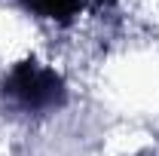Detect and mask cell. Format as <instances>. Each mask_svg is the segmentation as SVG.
<instances>
[{"mask_svg":"<svg viewBox=\"0 0 159 156\" xmlns=\"http://www.w3.org/2000/svg\"><path fill=\"white\" fill-rule=\"evenodd\" d=\"M6 92L16 95L25 107H52V104H58L61 95H64L61 80L55 77L52 71L34 64V61L19 64V67L9 74V80H6Z\"/></svg>","mask_w":159,"mask_h":156,"instance_id":"cell-1","label":"cell"},{"mask_svg":"<svg viewBox=\"0 0 159 156\" xmlns=\"http://www.w3.org/2000/svg\"><path fill=\"white\" fill-rule=\"evenodd\" d=\"M37 12L49 16V19H70L74 12L80 9L77 0H28Z\"/></svg>","mask_w":159,"mask_h":156,"instance_id":"cell-2","label":"cell"}]
</instances>
